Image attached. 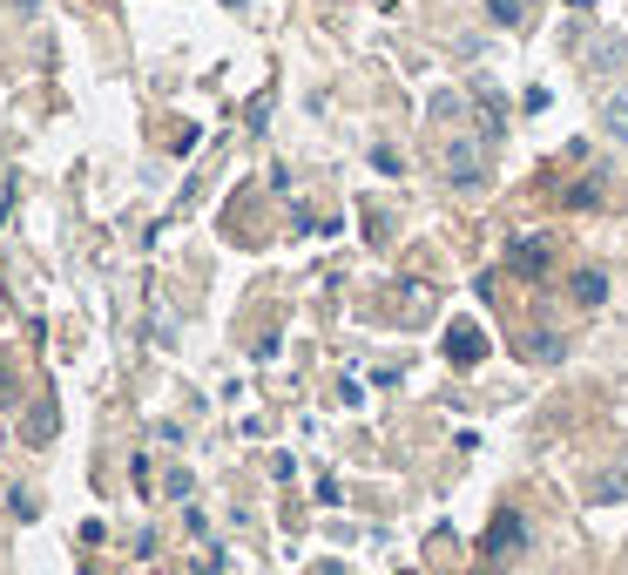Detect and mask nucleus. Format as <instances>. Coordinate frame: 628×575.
I'll list each match as a JSON object with an SVG mask.
<instances>
[{
	"label": "nucleus",
	"mask_w": 628,
	"mask_h": 575,
	"mask_svg": "<svg viewBox=\"0 0 628 575\" xmlns=\"http://www.w3.org/2000/svg\"><path fill=\"white\" fill-rule=\"evenodd\" d=\"M162 487H169V502H190V495H197V474H190V467H176Z\"/></svg>",
	"instance_id": "obj_11"
},
{
	"label": "nucleus",
	"mask_w": 628,
	"mask_h": 575,
	"mask_svg": "<svg viewBox=\"0 0 628 575\" xmlns=\"http://www.w3.org/2000/svg\"><path fill=\"white\" fill-rule=\"evenodd\" d=\"M527 14H534V0H487L494 28H527Z\"/></svg>",
	"instance_id": "obj_5"
},
{
	"label": "nucleus",
	"mask_w": 628,
	"mask_h": 575,
	"mask_svg": "<svg viewBox=\"0 0 628 575\" xmlns=\"http://www.w3.org/2000/svg\"><path fill=\"white\" fill-rule=\"evenodd\" d=\"M487 548H494V555H507V548H527V522H520V515H494V528H487Z\"/></svg>",
	"instance_id": "obj_4"
},
{
	"label": "nucleus",
	"mask_w": 628,
	"mask_h": 575,
	"mask_svg": "<svg viewBox=\"0 0 628 575\" xmlns=\"http://www.w3.org/2000/svg\"><path fill=\"white\" fill-rule=\"evenodd\" d=\"M446 359H453L460 373L487 359V333H480V325H474V318H453V325H446Z\"/></svg>",
	"instance_id": "obj_1"
},
{
	"label": "nucleus",
	"mask_w": 628,
	"mask_h": 575,
	"mask_svg": "<svg viewBox=\"0 0 628 575\" xmlns=\"http://www.w3.org/2000/svg\"><path fill=\"white\" fill-rule=\"evenodd\" d=\"M608 298V278L601 271H575V305H601Z\"/></svg>",
	"instance_id": "obj_7"
},
{
	"label": "nucleus",
	"mask_w": 628,
	"mask_h": 575,
	"mask_svg": "<svg viewBox=\"0 0 628 575\" xmlns=\"http://www.w3.org/2000/svg\"><path fill=\"white\" fill-rule=\"evenodd\" d=\"M568 204H575V210H588V204H601V184H595V177H588V184H575V190H568Z\"/></svg>",
	"instance_id": "obj_13"
},
{
	"label": "nucleus",
	"mask_w": 628,
	"mask_h": 575,
	"mask_svg": "<svg viewBox=\"0 0 628 575\" xmlns=\"http://www.w3.org/2000/svg\"><path fill=\"white\" fill-rule=\"evenodd\" d=\"M446 177H453L460 190H474L487 170H480V142L474 136H453V142H446Z\"/></svg>",
	"instance_id": "obj_2"
},
{
	"label": "nucleus",
	"mask_w": 628,
	"mask_h": 575,
	"mask_svg": "<svg viewBox=\"0 0 628 575\" xmlns=\"http://www.w3.org/2000/svg\"><path fill=\"white\" fill-rule=\"evenodd\" d=\"M372 170H379V177H399V170H406V162H399V156H392L386 142H372Z\"/></svg>",
	"instance_id": "obj_12"
},
{
	"label": "nucleus",
	"mask_w": 628,
	"mask_h": 575,
	"mask_svg": "<svg viewBox=\"0 0 628 575\" xmlns=\"http://www.w3.org/2000/svg\"><path fill=\"white\" fill-rule=\"evenodd\" d=\"M507 271L541 278V271H548V237H514V244H507Z\"/></svg>",
	"instance_id": "obj_3"
},
{
	"label": "nucleus",
	"mask_w": 628,
	"mask_h": 575,
	"mask_svg": "<svg viewBox=\"0 0 628 575\" xmlns=\"http://www.w3.org/2000/svg\"><path fill=\"white\" fill-rule=\"evenodd\" d=\"M520 353H527V359H534V366H555V359H561V353H568V346H561V339H555V333H527V346H520Z\"/></svg>",
	"instance_id": "obj_6"
},
{
	"label": "nucleus",
	"mask_w": 628,
	"mask_h": 575,
	"mask_svg": "<svg viewBox=\"0 0 628 575\" xmlns=\"http://www.w3.org/2000/svg\"><path fill=\"white\" fill-rule=\"evenodd\" d=\"M28 440L41 447V440H54V399H41L34 406V420H28Z\"/></svg>",
	"instance_id": "obj_9"
},
{
	"label": "nucleus",
	"mask_w": 628,
	"mask_h": 575,
	"mask_svg": "<svg viewBox=\"0 0 628 575\" xmlns=\"http://www.w3.org/2000/svg\"><path fill=\"white\" fill-rule=\"evenodd\" d=\"M14 8H21V14H34V8H41V0H14Z\"/></svg>",
	"instance_id": "obj_14"
},
{
	"label": "nucleus",
	"mask_w": 628,
	"mask_h": 575,
	"mask_svg": "<svg viewBox=\"0 0 628 575\" xmlns=\"http://www.w3.org/2000/svg\"><path fill=\"white\" fill-rule=\"evenodd\" d=\"M601 122H608V136H615V142H628V89H621V96H608Z\"/></svg>",
	"instance_id": "obj_8"
},
{
	"label": "nucleus",
	"mask_w": 628,
	"mask_h": 575,
	"mask_svg": "<svg viewBox=\"0 0 628 575\" xmlns=\"http://www.w3.org/2000/svg\"><path fill=\"white\" fill-rule=\"evenodd\" d=\"M621 495H628V467H615V474L595 480V502H621Z\"/></svg>",
	"instance_id": "obj_10"
}]
</instances>
